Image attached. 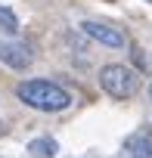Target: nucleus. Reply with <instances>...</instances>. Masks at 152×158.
Here are the masks:
<instances>
[{
    "label": "nucleus",
    "instance_id": "nucleus-1",
    "mask_svg": "<svg viewBox=\"0 0 152 158\" xmlns=\"http://www.w3.org/2000/svg\"><path fill=\"white\" fill-rule=\"evenodd\" d=\"M16 96L34 109V112H65L71 106V93L65 87H59L56 81H44V77H31V81H22L16 87Z\"/></svg>",
    "mask_w": 152,
    "mask_h": 158
},
{
    "label": "nucleus",
    "instance_id": "nucleus-2",
    "mask_svg": "<svg viewBox=\"0 0 152 158\" xmlns=\"http://www.w3.org/2000/svg\"><path fill=\"white\" fill-rule=\"evenodd\" d=\"M140 74L121 62H112V65H103L99 68V87L112 96V99H130L140 93Z\"/></svg>",
    "mask_w": 152,
    "mask_h": 158
},
{
    "label": "nucleus",
    "instance_id": "nucleus-3",
    "mask_svg": "<svg viewBox=\"0 0 152 158\" xmlns=\"http://www.w3.org/2000/svg\"><path fill=\"white\" fill-rule=\"evenodd\" d=\"M0 62H3L6 68H13V71H25V68L34 62V56H31V50H28L25 44L0 40Z\"/></svg>",
    "mask_w": 152,
    "mask_h": 158
},
{
    "label": "nucleus",
    "instance_id": "nucleus-4",
    "mask_svg": "<svg viewBox=\"0 0 152 158\" xmlns=\"http://www.w3.org/2000/svg\"><path fill=\"white\" fill-rule=\"evenodd\" d=\"M84 34L87 37H93L96 44H103V47H112V50H118V47H124V34L118 31V28H112V25H106V22H96V19H87L84 25Z\"/></svg>",
    "mask_w": 152,
    "mask_h": 158
},
{
    "label": "nucleus",
    "instance_id": "nucleus-5",
    "mask_svg": "<svg viewBox=\"0 0 152 158\" xmlns=\"http://www.w3.org/2000/svg\"><path fill=\"white\" fill-rule=\"evenodd\" d=\"M124 149H127L133 158H152V130H149V127L133 130V133L124 139Z\"/></svg>",
    "mask_w": 152,
    "mask_h": 158
},
{
    "label": "nucleus",
    "instance_id": "nucleus-6",
    "mask_svg": "<svg viewBox=\"0 0 152 158\" xmlns=\"http://www.w3.org/2000/svg\"><path fill=\"white\" fill-rule=\"evenodd\" d=\"M28 155L31 158H56L59 155V143L53 136H37L28 143Z\"/></svg>",
    "mask_w": 152,
    "mask_h": 158
},
{
    "label": "nucleus",
    "instance_id": "nucleus-7",
    "mask_svg": "<svg viewBox=\"0 0 152 158\" xmlns=\"http://www.w3.org/2000/svg\"><path fill=\"white\" fill-rule=\"evenodd\" d=\"M0 31H6L10 37H16V34L22 31V25H19L16 13H13L10 6H3V3H0Z\"/></svg>",
    "mask_w": 152,
    "mask_h": 158
},
{
    "label": "nucleus",
    "instance_id": "nucleus-8",
    "mask_svg": "<svg viewBox=\"0 0 152 158\" xmlns=\"http://www.w3.org/2000/svg\"><path fill=\"white\" fill-rule=\"evenodd\" d=\"M149 96H152V84H149Z\"/></svg>",
    "mask_w": 152,
    "mask_h": 158
},
{
    "label": "nucleus",
    "instance_id": "nucleus-9",
    "mask_svg": "<svg viewBox=\"0 0 152 158\" xmlns=\"http://www.w3.org/2000/svg\"><path fill=\"white\" fill-rule=\"evenodd\" d=\"M0 133H3V124H0Z\"/></svg>",
    "mask_w": 152,
    "mask_h": 158
},
{
    "label": "nucleus",
    "instance_id": "nucleus-10",
    "mask_svg": "<svg viewBox=\"0 0 152 158\" xmlns=\"http://www.w3.org/2000/svg\"><path fill=\"white\" fill-rule=\"evenodd\" d=\"M149 3H152V0H149Z\"/></svg>",
    "mask_w": 152,
    "mask_h": 158
}]
</instances>
